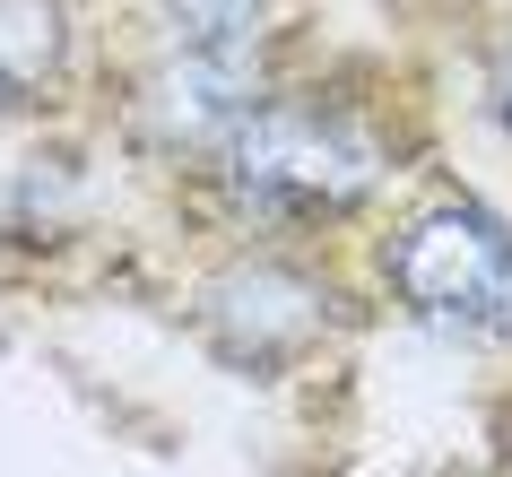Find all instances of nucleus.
Wrapping results in <instances>:
<instances>
[{
	"label": "nucleus",
	"instance_id": "1",
	"mask_svg": "<svg viewBox=\"0 0 512 477\" xmlns=\"http://www.w3.org/2000/svg\"><path fill=\"white\" fill-rule=\"evenodd\" d=\"M226 174H235L243 200H261V209H348L365 200L382 174V148L356 122L339 113H313V105H252L226 139Z\"/></svg>",
	"mask_w": 512,
	"mask_h": 477
},
{
	"label": "nucleus",
	"instance_id": "2",
	"mask_svg": "<svg viewBox=\"0 0 512 477\" xmlns=\"http://www.w3.org/2000/svg\"><path fill=\"white\" fill-rule=\"evenodd\" d=\"M391 287L408 295L417 321L512 330V226L469 200H443L391 243Z\"/></svg>",
	"mask_w": 512,
	"mask_h": 477
},
{
	"label": "nucleus",
	"instance_id": "3",
	"mask_svg": "<svg viewBox=\"0 0 512 477\" xmlns=\"http://www.w3.org/2000/svg\"><path fill=\"white\" fill-rule=\"evenodd\" d=\"M330 313V295L313 287V278H296V269H226L209 287V321H217V339L235 347L243 365H270V356H296L313 330H322Z\"/></svg>",
	"mask_w": 512,
	"mask_h": 477
},
{
	"label": "nucleus",
	"instance_id": "4",
	"mask_svg": "<svg viewBox=\"0 0 512 477\" xmlns=\"http://www.w3.org/2000/svg\"><path fill=\"white\" fill-rule=\"evenodd\" d=\"M243 61H226V53H183V70H165V87H157V122L174 139H235V122H243Z\"/></svg>",
	"mask_w": 512,
	"mask_h": 477
},
{
	"label": "nucleus",
	"instance_id": "5",
	"mask_svg": "<svg viewBox=\"0 0 512 477\" xmlns=\"http://www.w3.org/2000/svg\"><path fill=\"white\" fill-rule=\"evenodd\" d=\"M165 9H174L183 53H226V61H243L252 18H261V0H165Z\"/></svg>",
	"mask_w": 512,
	"mask_h": 477
},
{
	"label": "nucleus",
	"instance_id": "6",
	"mask_svg": "<svg viewBox=\"0 0 512 477\" xmlns=\"http://www.w3.org/2000/svg\"><path fill=\"white\" fill-rule=\"evenodd\" d=\"M495 96H504V122H512V53H504V79H495Z\"/></svg>",
	"mask_w": 512,
	"mask_h": 477
}]
</instances>
